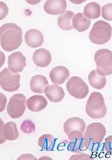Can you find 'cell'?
Segmentation results:
<instances>
[{
  "instance_id": "cell-1",
  "label": "cell",
  "mask_w": 112,
  "mask_h": 160,
  "mask_svg": "<svg viewBox=\"0 0 112 160\" xmlns=\"http://www.w3.org/2000/svg\"><path fill=\"white\" fill-rule=\"evenodd\" d=\"M23 32L21 28L14 23H7L1 27L0 39L3 49L12 52L20 46Z\"/></svg>"
},
{
  "instance_id": "cell-2",
  "label": "cell",
  "mask_w": 112,
  "mask_h": 160,
  "mask_svg": "<svg viewBox=\"0 0 112 160\" xmlns=\"http://www.w3.org/2000/svg\"><path fill=\"white\" fill-rule=\"evenodd\" d=\"M107 111L103 95L98 92H92L87 102V114L93 119H100L105 117Z\"/></svg>"
},
{
  "instance_id": "cell-3",
  "label": "cell",
  "mask_w": 112,
  "mask_h": 160,
  "mask_svg": "<svg viewBox=\"0 0 112 160\" xmlns=\"http://www.w3.org/2000/svg\"><path fill=\"white\" fill-rule=\"evenodd\" d=\"M84 134L88 142V149L98 150L106 134V129L102 123L93 122L87 127Z\"/></svg>"
},
{
  "instance_id": "cell-4",
  "label": "cell",
  "mask_w": 112,
  "mask_h": 160,
  "mask_svg": "<svg viewBox=\"0 0 112 160\" xmlns=\"http://www.w3.org/2000/svg\"><path fill=\"white\" fill-rule=\"evenodd\" d=\"M112 33L111 25L106 22L99 20L93 25L89 32V40L93 44L103 45L110 40Z\"/></svg>"
},
{
  "instance_id": "cell-5",
  "label": "cell",
  "mask_w": 112,
  "mask_h": 160,
  "mask_svg": "<svg viewBox=\"0 0 112 160\" xmlns=\"http://www.w3.org/2000/svg\"><path fill=\"white\" fill-rule=\"evenodd\" d=\"M96 70L101 76L112 74V52L107 49H100L94 54Z\"/></svg>"
},
{
  "instance_id": "cell-6",
  "label": "cell",
  "mask_w": 112,
  "mask_h": 160,
  "mask_svg": "<svg viewBox=\"0 0 112 160\" xmlns=\"http://www.w3.org/2000/svg\"><path fill=\"white\" fill-rule=\"evenodd\" d=\"M20 75L13 73L8 68H6L0 72V85L5 91L13 92L20 87Z\"/></svg>"
},
{
  "instance_id": "cell-7",
  "label": "cell",
  "mask_w": 112,
  "mask_h": 160,
  "mask_svg": "<svg viewBox=\"0 0 112 160\" xmlns=\"http://www.w3.org/2000/svg\"><path fill=\"white\" fill-rule=\"evenodd\" d=\"M26 97L22 94H16L9 99L7 107L8 114L10 118L17 119L21 117L26 110Z\"/></svg>"
},
{
  "instance_id": "cell-8",
  "label": "cell",
  "mask_w": 112,
  "mask_h": 160,
  "mask_svg": "<svg viewBox=\"0 0 112 160\" xmlns=\"http://www.w3.org/2000/svg\"><path fill=\"white\" fill-rule=\"evenodd\" d=\"M67 89L69 95L77 99L85 98L89 92V88L86 83L77 76L70 78L67 83Z\"/></svg>"
},
{
  "instance_id": "cell-9",
  "label": "cell",
  "mask_w": 112,
  "mask_h": 160,
  "mask_svg": "<svg viewBox=\"0 0 112 160\" xmlns=\"http://www.w3.org/2000/svg\"><path fill=\"white\" fill-rule=\"evenodd\" d=\"M84 133L79 131H73L67 134L69 140L68 149L75 153H79L81 151L88 149L87 140Z\"/></svg>"
},
{
  "instance_id": "cell-10",
  "label": "cell",
  "mask_w": 112,
  "mask_h": 160,
  "mask_svg": "<svg viewBox=\"0 0 112 160\" xmlns=\"http://www.w3.org/2000/svg\"><path fill=\"white\" fill-rule=\"evenodd\" d=\"M17 125L13 122H9L5 124L1 118V144L6 141H13L19 137Z\"/></svg>"
},
{
  "instance_id": "cell-11",
  "label": "cell",
  "mask_w": 112,
  "mask_h": 160,
  "mask_svg": "<svg viewBox=\"0 0 112 160\" xmlns=\"http://www.w3.org/2000/svg\"><path fill=\"white\" fill-rule=\"evenodd\" d=\"M8 65L13 73L22 72L27 66L26 58L20 52H15L8 56Z\"/></svg>"
},
{
  "instance_id": "cell-12",
  "label": "cell",
  "mask_w": 112,
  "mask_h": 160,
  "mask_svg": "<svg viewBox=\"0 0 112 160\" xmlns=\"http://www.w3.org/2000/svg\"><path fill=\"white\" fill-rule=\"evenodd\" d=\"M67 7V2L65 0H48L43 6L46 13L55 15L63 14Z\"/></svg>"
},
{
  "instance_id": "cell-13",
  "label": "cell",
  "mask_w": 112,
  "mask_h": 160,
  "mask_svg": "<svg viewBox=\"0 0 112 160\" xmlns=\"http://www.w3.org/2000/svg\"><path fill=\"white\" fill-rule=\"evenodd\" d=\"M70 76V72L66 67L59 66L54 68L49 74L50 79L55 84L61 85L67 80Z\"/></svg>"
},
{
  "instance_id": "cell-14",
  "label": "cell",
  "mask_w": 112,
  "mask_h": 160,
  "mask_svg": "<svg viewBox=\"0 0 112 160\" xmlns=\"http://www.w3.org/2000/svg\"><path fill=\"white\" fill-rule=\"evenodd\" d=\"M86 124L82 118L78 117L70 118L63 124V130L66 134L73 131H79L85 133Z\"/></svg>"
},
{
  "instance_id": "cell-15",
  "label": "cell",
  "mask_w": 112,
  "mask_h": 160,
  "mask_svg": "<svg viewBox=\"0 0 112 160\" xmlns=\"http://www.w3.org/2000/svg\"><path fill=\"white\" fill-rule=\"evenodd\" d=\"M25 40L26 44L33 48L40 47L44 42L43 34L38 29H29L26 32Z\"/></svg>"
},
{
  "instance_id": "cell-16",
  "label": "cell",
  "mask_w": 112,
  "mask_h": 160,
  "mask_svg": "<svg viewBox=\"0 0 112 160\" xmlns=\"http://www.w3.org/2000/svg\"><path fill=\"white\" fill-rule=\"evenodd\" d=\"M33 61L37 66L44 68L48 66L52 61L50 52L44 48L38 49L33 54Z\"/></svg>"
},
{
  "instance_id": "cell-17",
  "label": "cell",
  "mask_w": 112,
  "mask_h": 160,
  "mask_svg": "<svg viewBox=\"0 0 112 160\" xmlns=\"http://www.w3.org/2000/svg\"><path fill=\"white\" fill-rule=\"evenodd\" d=\"M26 104L28 108L31 111L39 112L45 108L48 102L44 96L35 95L28 98Z\"/></svg>"
},
{
  "instance_id": "cell-18",
  "label": "cell",
  "mask_w": 112,
  "mask_h": 160,
  "mask_svg": "<svg viewBox=\"0 0 112 160\" xmlns=\"http://www.w3.org/2000/svg\"><path fill=\"white\" fill-rule=\"evenodd\" d=\"M48 86L49 82L46 78L40 74L32 77L30 81L31 90L36 94H43L46 88Z\"/></svg>"
},
{
  "instance_id": "cell-19",
  "label": "cell",
  "mask_w": 112,
  "mask_h": 160,
  "mask_svg": "<svg viewBox=\"0 0 112 160\" xmlns=\"http://www.w3.org/2000/svg\"><path fill=\"white\" fill-rule=\"evenodd\" d=\"M45 95L50 102L57 103L61 102L65 98L63 89L58 85L54 84L47 86L45 90Z\"/></svg>"
},
{
  "instance_id": "cell-20",
  "label": "cell",
  "mask_w": 112,
  "mask_h": 160,
  "mask_svg": "<svg viewBox=\"0 0 112 160\" xmlns=\"http://www.w3.org/2000/svg\"><path fill=\"white\" fill-rule=\"evenodd\" d=\"M91 24V20L87 18L82 13H78L73 18V28L80 32L87 31Z\"/></svg>"
},
{
  "instance_id": "cell-21",
  "label": "cell",
  "mask_w": 112,
  "mask_h": 160,
  "mask_svg": "<svg viewBox=\"0 0 112 160\" xmlns=\"http://www.w3.org/2000/svg\"><path fill=\"white\" fill-rule=\"evenodd\" d=\"M88 80L91 86L94 89L101 90L105 87L107 83L105 76L99 74L97 70H93L88 74Z\"/></svg>"
},
{
  "instance_id": "cell-22",
  "label": "cell",
  "mask_w": 112,
  "mask_h": 160,
  "mask_svg": "<svg viewBox=\"0 0 112 160\" xmlns=\"http://www.w3.org/2000/svg\"><path fill=\"white\" fill-rule=\"evenodd\" d=\"M74 13L70 10H67L58 17V25L61 29L66 31L73 28L72 19Z\"/></svg>"
},
{
  "instance_id": "cell-23",
  "label": "cell",
  "mask_w": 112,
  "mask_h": 160,
  "mask_svg": "<svg viewBox=\"0 0 112 160\" xmlns=\"http://www.w3.org/2000/svg\"><path fill=\"white\" fill-rule=\"evenodd\" d=\"M84 14L89 19H98L100 16V6L95 2H89L84 8Z\"/></svg>"
},
{
  "instance_id": "cell-24",
  "label": "cell",
  "mask_w": 112,
  "mask_h": 160,
  "mask_svg": "<svg viewBox=\"0 0 112 160\" xmlns=\"http://www.w3.org/2000/svg\"><path fill=\"white\" fill-rule=\"evenodd\" d=\"M55 142V139L52 135L45 134L38 140V146L45 151H51L54 147Z\"/></svg>"
},
{
  "instance_id": "cell-25",
  "label": "cell",
  "mask_w": 112,
  "mask_h": 160,
  "mask_svg": "<svg viewBox=\"0 0 112 160\" xmlns=\"http://www.w3.org/2000/svg\"><path fill=\"white\" fill-rule=\"evenodd\" d=\"M21 130L26 134H31L35 131V126L34 123L29 120L23 121L20 127Z\"/></svg>"
},
{
  "instance_id": "cell-26",
  "label": "cell",
  "mask_w": 112,
  "mask_h": 160,
  "mask_svg": "<svg viewBox=\"0 0 112 160\" xmlns=\"http://www.w3.org/2000/svg\"><path fill=\"white\" fill-rule=\"evenodd\" d=\"M102 16L105 20L112 21V3H108L102 7Z\"/></svg>"
},
{
  "instance_id": "cell-27",
  "label": "cell",
  "mask_w": 112,
  "mask_h": 160,
  "mask_svg": "<svg viewBox=\"0 0 112 160\" xmlns=\"http://www.w3.org/2000/svg\"><path fill=\"white\" fill-rule=\"evenodd\" d=\"M69 160H94L91 157V156L88 154L84 153H79L72 156L69 158Z\"/></svg>"
},
{
  "instance_id": "cell-28",
  "label": "cell",
  "mask_w": 112,
  "mask_h": 160,
  "mask_svg": "<svg viewBox=\"0 0 112 160\" xmlns=\"http://www.w3.org/2000/svg\"><path fill=\"white\" fill-rule=\"evenodd\" d=\"M104 149L107 152L112 155V135L109 136L106 139Z\"/></svg>"
},
{
  "instance_id": "cell-29",
  "label": "cell",
  "mask_w": 112,
  "mask_h": 160,
  "mask_svg": "<svg viewBox=\"0 0 112 160\" xmlns=\"http://www.w3.org/2000/svg\"><path fill=\"white\" fill-rule=\"evenodd\" d=\"M17 160H37L36 157H35L34 156L31 154H23L21 155L20 157H18L17 159Z\"/></svg>"
},
{
  "instance_id": "cell-30",
  "label": "cell",
  "mask_w": 112,
  "mask_h": 160,
  "mask_svg": "<svg viewBox=\"0 0 112 160\" xmlns=\"http://www.w3.org/2000/svg\"><path fill=\"white\" fill-rule=\"evenodd\" d=\"M1 2L3 4V6L2 5H1V7H2L3 9V11L2 13L1 14V16H2L3 14L2 17L1 18V20H2V19L4 18V15H3V14H5V16L8 14V7H7V6H6V4H5L4 2Z\"/></svg>"
}]
</instances>
